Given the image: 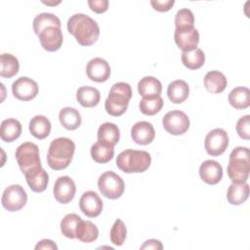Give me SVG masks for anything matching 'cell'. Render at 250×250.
<instances>
[{"mask_svg": "<svg viewBox=\"0 0 250 250\" xmlns=\"http://www.w3.org/2000/svg\"><path fill=\"white\" fill-rule=\"evenodd\" d=\"M21 134V124L19 120L8 118L2 121L0 128V137L6 143L16 141Z\"/></svg>", "mask_w": 250, "mask_h": 250, "instance_id": "26", "label": "cell"}, {"mask_svg": "<svg viewBox=\"0 0 250 250\" xmlns=\"http://www.w3.org/2000/svg\"><path fill=\"white\" fill-rule=\"evenodd\" d=\"M163 248V245H162V243L159 241V240H157V239H148V240H146L142 246H141V248L140 249H153V250H157V249H162Z\"/></svg>", "mask_w": 250, "mask_h": 250, "instance_id": "42", "label": "cell"}, {"mask_svg": "<svg viewBox=\"0 0 250 250\" xmlns=\"http://www.w3.org/2000/svg\"><path fill=\"white\" fill-rule=\"evenodd\" d=\"M132 98V89L128 83H115L109 90V94L104 102V108L111 116H120L128 108Z\"/></svg>", "mask_w": 250, "mask_h": 250, "instance_id": "4", "label": "cell"}, {"mask_svg": "<svg viewBox=\"0 0 250 250\" xmlns=\"http://www.w3.org/2000/svg\"><path fill=\"white\" fill-rule=\"evenodd\" d=\"M151 157L146 150L125 149L116 158V166L124 173H143L150 166Z\"/></svg>", "mask_w": 250, "mask_h": 250, "instance_id": "3", "label": "cell"}, {"mask_svg": "<svg viewBox=\"0 0 250 250\" xmlns=\"http://www.w3.org/2000/svg\"><path fill=\"white\" fill-rule=\"evenodd\" d=\"M227 85L228 81L225 74L219 70H211L204 76V86L212 94L222 93Z\"/></svg>", "mask_w": 250, "mask_h": 250, "instance_id": "20", "label": "cell"}, {"mask_svg": "<svg viewBox=\"0 0 250 250\" xmlns=\"http://www.w3.org/2000/svg\"><path fill=\"white\" fill-rule=\"evenodd\" d=\"M163 99L161 97H153V98H143L140 101L139 107L143 114L145 115H154L159 112L163 107Z\"/></svg>", "mask_w": 250, "mask_h": 250, "instance_id": "36", "label": "cell"}, {"mask_svg": "<svg viewBox=\"0 0 250 250\" xmlns=\"http://www.w3.org/2000/svg\"><path fill=\"white\" fill-rule=\"evenodd\" d=\"M99 236V229L95 224L90 221H83L79 223L76 231V238L84 243L95 241Z\"/></svg>", "mask_w": 250, "mask_h": 250, "instance_id": "31", "label": "cell"}, {"mask_svg": "<svg viewBox=\"0 0 250 250\" xmlns=\"http://www.w3.org/2000/svg\"><path fill=\"white\" fill-rule=\"evenodd\" d=\"M67 30L81 46H91L100 36V27L96 21L85 14H74L67 21Z\"/></svg>", "mask_w": 250, "mask_h": 250, "instance_id": "1", "label": "cell"}, {"mask_svg": "<svg viewBox=\"0 0 250 250\" xmlns=\"http://www.w3.org/2000/svg\"><path fill=\"white\" fill-rule=\"evenodd\" d=\"M86 73L90 80L95 82H105L110 76L109 63L102 58L92 59L86 67Z\"/></svg>", "mask_w": 250, "mask_h": 250, "instance_id": "16", "label": "cell"}, {"mask_svg": "<svg viewBox=\"0 0 250 250\" xmlns=\"http://www.w3.org/2000/svg\"><path fill=\"white\" fill-rule=\"evenodd\" d=\"M26 201L27 194L20 185H11L6 188L1 198L2 206L10 212L21 210L26 204Z\"/></svg>", "mask_w": 250, "mask_h": 250, "instance_id": "8", "label": "cell"}, {"mask_svg": "<svg viewBox=\"0 0 250 250\" xmlns=\"http://www.w3.org/2000/svg\"><path fill=\"white\" fill-rule=\"evenodd\" d=\"M174 39L177 46L183 52H190L197 48L199 43V33L194 27L176 28Z\"/></svg>", "mask_w": 250, "mask_h": 250, "instance_id": "12", "label": "cell"}, {"mask_svg": "<svg viewBox=\"0 0 250 250\" xmlns=\"http://www.w3.org/2000/svg\"><path fill=\"white\" fill-rule=\"evenodd\" d=\"M181 60L188 69H198L205 62V55L201 49L196 48L190 52H183Z\"/></svg>", "mask_w": 250, "mask_h": 250, "instance_id": "34", "label": "cell"}, {"mask_svg": "<svg viewBox=\"0 0 250 250\" xmlns=\"http://www.w3.org/2000/svg\"><path fill=\"white\" fill-rule=\"evenodd\" d=\"M139 94L143 98L160 97L162 91L161 82L153 76H146L138 83Z\"/></svg>", "mask_w": 250, "mask_h": 250, "instance_id": "21", "label": "cell"}, {"mask_svg": "<svg viewBox=\"0 0 250 250\" xmlns=\"http://www.w3.org/2000/svg\"><path fill=\"white\" fill-rule=\"evenodd\" d=\"M199 176L204 183L216 185L223 178V168L219 162L208 159L200 165Z\"/></svg>", "mask_w": 250, "mask_h": 250, "instance_id": "18", "label": "cell"}, {"mask_svg": "<svg viewBox=\"0 0 250 250\" xmlns=\"http://www.w3.org/2000/svg\"><path fill=\"white\" fill-rule=\"evenodd\" d=\"M131 137L136 144L146 146L154 140L155 131L151 123L139 121L131 128Z\"/></svg>", "mask_w": 250, "mask_h": 250, "instance_id": "17", "label": "cell"}, {"mask_svg": "<svg viewBox=\"0 0 250 250\" xmlns=\"http://www.w3.org/2000/svg\"><path fill=\"white\" fill-rule=\"evenodd\" d=\"M120 139V131L117 125L111 122H104L103 123L98 129V141L110 145L115 146Z\"/></svg>", "mask_w": 250, "mask_h": 250, "instance_id": "27", "label": "cell"}, {"mask_svg": "<svg viewBox=\"0 0 250 250\" xmlns=\"http://www.w3.org/2000/svg\"><path fill=\"white\" fill-rule=\"evenodd\" d=\"M0 76L4 78H11L19 72L20 63L18 59L12 54H2L0 56Z\"/></svg>", "mask_w": 250, "mask_h": 250, "instance_id": "33", "label": "cell"}, {"mask_svg": "<svg viewBox=\"0 0 250 250\" xmlns=\"http://www.w3.org/2000/svg\"><path fill=\"white\" fill-rule=\"evenodd\" d=\"M24 177L28 187L34 192H42L47 188L49 175L41 166L27 171Z\"/></svg>", "mask_w": 250, "mask_h": 250, "instance_id": "19", "label": "cell"}, {"mask_svg": "<svg viewBox=\"0 0 250 250\" xmlns=\"http://www.w3.org/2000/svg\"><path fill=\"white\" fill-rule=\"evenodd\" d=\"M162 125L169 134L179 136L188 130L189 118L182 110H171L162 118Z\"/></svg>", "mask_w": 250, "mask_h": 250, "instance_id": "9", "label": "cell"}, {"mask_svg": "<svg viewBox=\"0 0 250 250\" xmlns=\"http://www.w3.org/2000/svg\"><path fill=\"white\" fill-rule=\"evenodd\" d=\"M16 159L19 167L24 175L27 171L41 166L39 148L31 142H25L16 149Z\"/></svg>", "mask_w": 250, "mask_h": 250, "instance_id": "6", "label": "cell"}, {"mask_svg": "<svg viewBox=\"0 0 250 250\" xmlns=\"http://www.w3.org/2000/svg\"><path fill=\"white\" fill-rule=\"evenodd\" d=\"M59 119L62 126L67 130H75L81 125V115L74 107L66 106L60 110Z\"/></svg>", "mask_w": 250, "mask_h": 250, "instance_id": "28", "label": "cell"}, {"mask_svg": "<svg viewBox=\"0 0 250 250\" xmlns=\"http://www.w3.org/2000/svg\"><path fill=\"white\" fill-rule=\"evenodd\" d=\"M151 6L155 11L158 12H167L169 11L173 5L175 4L174 0H156V1H150Z\"/></svg>", "mask_w": 250, "mask_h": 250, "instance_id": "41", "label": "cell"}, {"mask_svg": "<svg viewBox=\"0 0 250 250\" xmlns=\"http://www.w3.org/2000/svg\"><path fill=\"white\" fill-rule=\"evenodd\" d=\"M29 132L30 134L39 139L43 140L47 138L51 132V122L50 120L44 115H35L29 121Z\"/></svg>", "mask_w": 250, "mask_h": 250, "instance_id": "25", "label": "cell"}, {"mask_svg": "<svg viewBox=\"0 0 250 250\" xmlns=\"http://www.w3.org/2000/svg\"><path fill=\"white\" fill-rule=\"evenodd\" d=\"M114 155V146L102 143L97 142L91 146V156L94 161L97 163H106L112 159Z\"/></svg>", "mask_w": 250, "mask_h": 250, "instance_id": "30", "label": "cell"}, {"mask_svg": "<svg viewBox=\"0 0 250 250\" xmlns=\"http://www.w3.org/2000/svg\"><path fill=\"white\" fill-rule=\"evenodd\" d=\"M229 146V137L227 132L222 128L211 130L205 137L204 146L206 152L211 156L223 154Z\"/></svg>", "mask_w": 250, "mask_h": 250, "instance_id": "10", "label": "cell"}, {"mask_svg": "<svg viewBox=\"0 0 250 250\" xmlns=\"http://www.w3.org/2000/svg\"><path fill=\"white\" fill-rule=\"evenodd\" d=\"M98 188L104 197L117 199L123 194L125 185L119 175L112 171H106L100 176Z\"/></svg>", "mask_w": 250, "mask_h": 250, "instance_id": "7", "label": "cell"}, {"mask_svg": "<svg viewBox=\"0 0 250 250\" xmlns=\"http://www.w3.org/2000/svg\"><path fill=\"white\" fill-rule=\"evenodd\" d=\"M249 148L237 146L229 154L228 175L232 183H244L249 177L250 158Z\"/></svg>", "mask_w": 250, "mask_h": 250, "instance_id": "5", "label": "cell"}, {"mask_svg": "<svg viewBox=\"0 0 250 250\" xmlns=\"http://www.w3.org/2000/svg\"><path fill=\"white\" fill-rule=\"evenodd\" d=\"M75 151V144L68 138L61 137L51 142L47 153V162L51 169H65L71 162Z\"/></svg>", "mask_w": 250, "mask_h": 250, "instance_id": "2", "label": "cell"}, {"mask_svg": "<svg viewBox=\"0 0 250 250\" xmlns=\"http://www.w3.org/2000/svg\"><path fill=\"white\" fill-rule=\"evenodd\" d=\"M43 3L46 4V5H57V4L60 3V1H59V2H56V3H49V2H43Z\"/></svg>", "mask_w": 250, "mask_h": 250, "instance_id": "44", "label": "cell"}, {"mask_svg": "<svg viewBox=\"0 0 250 250\" xmlns=\"http://www.w3.org/2000/svg\"><path fill=\"white\" fill-rule=\"evenodd\" d=\"M249 124H250V115H248V114L240 117L236 123V126H235L236 133L243 140L250 139V130H249L250 125Z\"/></svg>", "mask_w": 250, "mask_h": 250, "instance_id": "39", "label": "cell"}, {"mask_svg": "<svg viewBox=\"0 0 250 250\" xmlns=\"http://www.w3.org/2000/svg\"><path fill=\"white\" fill-rule=\"evenodd\" d=\"M228 100L235 109H245L250 105V91L247 87H236L229 92Z\"/></svg>", "mask_w": 250, "mask_h": 250, "instance_id": "29", "label": "cell"}, {"mask_svg": "<svg viewBox=\"0 0 250 250\" xmlns=\"http://www.w3.org/2000/svg\"><path fill=\"white\" fill-rule=\"evenodd\" d=\"M33 30L35 34L39 35L41 31H43L45 28L49 26H57L61 27V21L60 19L51 13H41L37 15L32 22Z\"/></svg>", "mask_w": 250, "mask_h": 250, "instance_id": "32", "label": "cell"}, {"mask_svg": "<svg viewBox=\"0 0 250 250\" xmlns=\"http://www.w3.org/2000/svg\"><path fill=\"white\" fill-rule=\"evenodd\" d=\"M194 16L189 9H181L175 16V26L176 28L193 27Z\"/></svg>", "mask_w": 250, "mask_h": 250, "instance_id": "38", "label": "cell"}, {"mask_svg": "<svg viewBox=\"0 0 250 250\" xmlns=\"http://www.w3.org/2000/svg\"><path fill=\"white\" fill-rule=\"evenodd\" d=\"M167 95L173 104H182L189 95L188 84L184 80L172 81L168 85Z\"/></svg>", "mask_w": 250, "mask_h": 250, "instance_id": "23", "label": "cell"}, {"mask_svg": "<svg viewBox=\"0 0 250 250\" xmlns=\"http://www.w3.org/2000/svg\"><path fill=\"white\" fill-rule=\"evenodd\" d=\"M99 90L91 86H82L76 92V100L83 107H94L100 103Z\"/></svg>", "mask_w": 250, "mask_h": 250, "instance_id": "24", "label": "cell"}, {"mask_svg": "<svg viewBox=\"0 0 250 250\" xmlns=\"http://www.w3.org/2000/svg\"><path fill=\"white\" fill-rule=\"evenodd\" d=\"M53 192L55 199L58 202L62 204H66L74 198L76 187L73 180L70 177L62 176L59 177L55 182Z\"/></svg>", "mask_w": 250, "mask_h": 250, "instance_id": "13", "label": "cell"}, {"mask_svg": "<svg viewBox=\"0 0 250 250\" xmlns=\"http://www.w3.org/2000/svg\"><path fill=\"white\" fill-rule=\"evenodd\" d=\"M38 85L31 78L22 76L18 78L12 84V93L20 101L28 102L34 99L38 94Z\"/></svg>", "mask_w": 250, "mask_h": 250, "instance_id": "11", "label": "cell"}, {"mask_svg": "<svg viewBox=\"0 0 250 250\" xmlns=\"http://www.w3.org/2000/svg\"><path fill=\"white\" fill-rule=\"evenodd\" d=\"M79 207L84 215L89 218H95L103 211V201L97 192L88 190L80 197Z\"/></svg>", "mask_w": 250, "mask_h": 250, "instance_id": "15", "label": "cell"}, {"mask_svg": "<svg viewBox=\"0 0 250 250\" xmlns=\"http://www.w3.org/2000/svg\"><path fill=\"white\" fill-rule=\"evenodd\" d=\"M88 5L90 9L97 14L104 13L108 9L107 0H89Z\"/></svg>", "mask_w": 250, "mask_h": 250, "instance_id": "40", "label": "cell"}, {"mask_svg": "<svg viewBox=\"0 0 250 250\" xmlns=\"http://www.w3.org/2000/svg\"><path fill=\"white\" fill-rule=\"evenodd\" d=\"M41 46L48 52L58 51L63 41V36L61 27L49 26L41 31L38 35Z\"/></svg>", "mask_w": 250, "mask_h": 250, "instance_id": "14", "label": "cell"}, {"mask_svg": "<svg viewBox=\"0 0 250 250\" xmlns=\"http://www.w3.org/2000/svg\"><path fill=\"white\" fill-rule=\"evenodd\" d=\"M81 218L74 213L67 214L61 221V231L67 238H76V231Z\"/></svg>", "mask_w": 250, "mask_h": 250, "instance_id": "35", "label": "cell"}, {"mask_svg": "<svg viewBox=\"0 0 250 250\" xmlns=\"http://www.w3.org/2000/svg\"><path fill=\"white\" fill-rule=\"evenodd\" d=\"M126 234H127V229H126L125 224L120 219H117L110 229V233H109L110 241L114 245L121 246L125 241Z\"/></svg>", "mask_w": 250, "mask_h": 250, "instance_id": "37", "label": "cell"}, {"mask_svg": "<svg viewBox=\"0 0 250 250\" xmlns=\"http://www.w3.org/2000/svg\"><path fill=\"white\" fill-rule=\"evenodd\" d=\"M249 196V185L244 183H232L227 191V199L231 205L244 203Z\"/></svg>", "mask_w": 250, "mask_h": 250, "instance_id": "22", "label": "cell"}, {"mask_svg": "<svg viewBox=\"0 0 250 250\" xmlns=\"http://www.w3.org/2000/svg\"><path fill=\"white\" fill-rule=\"evenodd\" d=\"M35 249L36 250H38V249H53V250H57L58 246L51 239H42L41 241H39L35 245Z\"/></svg>", "mask_w": 250, "mask_h": 250, "instance_id": "43", "label": "cell"}]
</instances>
